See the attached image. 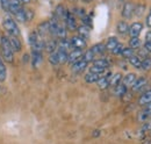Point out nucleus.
<instances>
[{
	"mask_svg": "<svg viewBox=\"0 0 151 144\" xmlns=\"http://www.w3.org/2000/svg\"><path fill=\"white\" fill-rule=\"evenodd\" d=\"M38 35L41 37H45L47 35H50V29H49V21H44L42 23L38 24V29H37Z\"/></svg>",
	"mask_w": 151,
	"mask_h": 144,
	"instance_id": "14",
	"label": "nucleus"
},
{
	"mask_svg": "<svg viewBox=\"0 0 151 144\" xmlns=\"http://www.w3.org/2000/svg\"><path fill=\"white\" fill-rule=\"evenodd\" d=\"M30 1H32V0H20V2H21L22 5H28V4H30Z\"/></svg>",
	"mask_w": 151,
	"mask_h": 144,
	"instance_id": "47",
	"label": "nucleus"
},
{
	"mask_svg": "<svg viewBox=\"0 0 151 144\" xmlns=\"http://www.w3.org/2000/svg\"><path fill=\"white\" fill-rule=\"evenodd\" d=\"M141 69H142L143 71H150L151 70V57H147V58L142 59Z\"/></svg>",
	"mask_w": 151,
	"mask_h": 144,
	"instance_id": "33",
	"label": "nucleus"
},
{
	"mask_svg": "<svg viewBox=\"0 0 151 144\" xmlns=\"http://www.w3.org/2000/svg\"><path fill=\"white\" fill-rule=\"evenodd\" d=\"M121 80H122V74L121 73H114L112 74V77H111V80H109V86H116L117 84H120L121 83Z\"/></svg>",
	"mask_w": 151,
	"mask_h": 144,
	"instance_id": "30",
	"label": "nucleus"
},
{
	"mask_svg": "<svg viewBox=\"0 0 151 144\" xmlns=\"http://www.w3.org/2000/svg\"><path fill=\"white\" fill-rule=\"evenodd\" d=\"M147 84H148V79L145 77L136 78L135 83L132 85V92H142L147 89Z\"/></svg>",
	"mask_w": 151,
	"mask_h": 144,
	"instance_id": "4",
	"label": "nucleus"
},
{
	"mask_svg": "<svg viewBox=\"0 0 151 144\" xmlns=\"http://www.w3.org/2000/svg\"><path fill=\"white\" fill-rule=\"evenodd\" d=\"M90 72H93V73H105V72H106V69H102V68L92 65V66L90 68Z\"/></svg>",
	"mask_w": 151,
	"mask_h": 144,
	"instance_id": "42",
	"label": "nucleus"
},
{
	"mask_svg": "<svg viewBox=\"0 0 151 144\" xmlns=\"http://www.w3.org/2000/svg\"><path fill=\"white\" fill-rule=\"evenodd\" d=\"M129 59V63H130V65L134 66L135 69H141V64H142V59L137 56V55H134L132 56L130 58H128Z\"/></svg>",
	"mask_w": 151,
	"mask_h": 144,
	"instance_id": "28",
	"label": "nucleus"
},
{
	"mask_svg": "<svg viewBox=\"0 0 151 144\" xmlns=\"http://www.w3.org/2000/svg\"><path fill=\"white\" fill-rule=\"evenodd\" d=\"M6 78H7V68L5 65L2 57L0 56V83H4Z\"/></svg>",
	"mask_w": 151,
	"mask_h": 144,
	"instance_id": "22",
	"label": "nucleus"
},
{
	"mask_svg": "<svg viewBox=\"0 0 151 144\" xmlns=\"http://www.w3.org/2000/svg\"><path fill=\"white\" fill-rule=\"evenodd\" d=\"M83 50H79V49H72L70 53H69V55H68V63L69 64H73V63H76L77 60H79L81 57H83Z\"/></svg>",
	"mask_w": 151,
	"mask_h": 144,
	"instance_id": "9",
	"label": "nucleus"
},
{
	"mask_svg": "<svg viewBox=\"0 0 151 144\" xmlns=\"http://www.w3.org/2000/svg\"><path fill=\"white\" fill-rule=\"evenodd\" d=\"M143 113H144V114H147L148 116H151V102H150V104H148V105H145V106H144Z\"/></svg>",
	"mask_w": 151,
	"mask_h": 144,
	"instance_id": "43",
	"label": "nucleus"
},
{
	"mask_svg": "<svg viewBox=\"0 0 151 144\" xmlns=\"http://www.w3.org/2000/svg\"><path fill=\"white\" fill-rule=\"evenodd\" d=\"M112 72H105V74L96 81L98 83V87L100 90H106L109 87V80H111V77H112Z\"/></svg>",
	"mask_w": 151,
	"mask_h": 144,
	"instance_id": "8",
	"label": "nucleus"
},
{
	"mask_svg": "<svg viewBox=\"0 0 151 144\" xmlns=\"http://www.w3.org/2000/svg\"><path fill=\"white\" fill-rule=\"evenodd\" d=\"M99 135H100V131L96 129V130L94 131V134H93V136H94V137H96V136H99Z\"/></svg>",
	"mask_w": 151,
	"mask_h": 144,
	"instance_id": "48",
	"label": "nucleus"
},
{
	"mask_svg": "<svg viewBox=\"0 0 151 144\" xmlns=\"http://www.w3.org/2000/svg\"><path fill=\"white\" fill-rule=\"evenodd\" d=\"M144 9H145L144 5H137V6H135V12H134V14L137 15V17H141V15L144 13Z\"/></svg>",
	"mask_w": 151,
	"mask_h": 144,
	"instance_id": "38",
	"label": "nucleus"
},
{
	"mask_svg": "<svg viewBox=\"0 0 151 144\" xmlns=\"http://www.w3.org/2000/svg\"><path fill=\"white\" fill-rule=\"evenodd\" d=\"M123 48H124V45L122 44V43H120L119 42V44L114 48L113 50H112V54L115 55V56H119V55H121V53H122V50H123Z\"/></svg>",
	"mask_w": 151,
	"mask_h": 144,
	"instance_id": "37",
	"label": "nucleus"
},
{
	"mask_svg": "<svg viewBox=\"0 0 151 144\" xmlns=\"http://www.w3.org/2000/svg\"><path fill=\"white\" fill-rule=\"evenodd\" d=\"M117 44H119V40H117V37H115V36H111V37L107 40L106 44H105L106 50H111V51H112Z\"/></svg>",
	"mask_w": 151,
	"mask_h": 144,
	"instance_id": "26",
	"label": "nucleus"
},
{
	"mask_svg": "<svg viewBox=\"0 0 151 144\" xmlns=\"http://www.w3.org/2000/svg\"><path fill=\"white\" fill-rule=\"evenodd\" d=\"M70 42H71V45H72V49H79V50H84L86 47H87V42H86V38L81 37V36L77 35L72 36L70 38Z\"/></svg>",
	"mask_w": 151,
	"mask_h": 144,
	"instance_id": "3",
	"label": "nucleus"
},
{
	"mask_svg": "<svg viewBox=\"0 0 151 144\" xmlns=\"http://www.w3.org/2000/svg\"><path fill=\"white\" fill-rule=\"evenodd\" d=\"M92 63H93L92 65L102 68V69H106V70H107V68L109 66V60L106 59V58H98V59H94Z\"/></svg>",
	"mask_w": 151,
	"mask_h": 144,
	"instance_id": "25",
	"label": "nucleus"
},
{
	"mask_svg": "<svg viewBox=\"0 0 151 144\" xmlns=\"http://www.w3.org/2000/svg\"><path fill=\"white\" fill-rule=\"evenodd\" d=\"M91 49H92V51L94 53L95 56H96V55L104 54V53L106 51V47H105V44H104V43H96V44H94Z\"/></svg>",
	"mask_w": 151,
	"mask_h": 144,
	"instance_id": "29",
	"label": "nucleus"
},
{
	"mask_svg": "<svg viewBox=\"0 0 151 144\" xmlns=\"http://www.w3.org/2000/svg\"><path fill=\"white\" fill-rule=\"evenodd\" d=\"M2 27L6 30L7 35H13V36H20V29L18 27V23L14 19L9 15L5 17L2 19Z\"/></svg>",
	"mask_w": 151,
	"mask_h": 144,
	"instance_id": "2",
	"label": "nucleus"
},
{
	"mask_svg": "<svg viewBox=\"0 0 151 144\" xmlns=\"http://www.w3.org/2000/svg\"><path fill=\"white\" fill-rule=\"evenodd\" d=\"M0 6L4 11L9 12V0H0Z\"/></svg>",
	"mask_w": 151,
	"mask_h": 144,
	"instance_id": "40",
	"label": "nucleus"
},
{
	"mask_svg": "<svg viewBox=\"0 0 151 144\" xmlns=\"http://www.w3.org/2000/svg\"><path fill=\"white\" fill-rule=\"evenodd\" d=\"M134 12H135V5L132 4V1H128L123 5V8H122V18L123 19H132L134 15Z\"/></svg>",
	"mask_w": 151,
	"mask_h": 144,
	"instance_id": "6",
	"label": "nucleus"
},
{
	"mask_svg": "<svg viewBox=\"0 0 151 144\" xmlns=\"http://www.w3.org/2000/svg\"><path fill=\"white\" fill-rule=\"evenodd\" d=\"M90 30H91V27L88 26H85V24H81L79 27H77V32H78V35L84 37V38H87L90 36Z\"/></svg>",
	"mask_w": 151,
	"mask_h": 144,
	"instance_id": "21",
	"label": "nucleus"
},
{
	"mask_svg": "<svg viewBox=\"0 0 151 144\" xmlns=\"http://www.w3.org/2000/svg\"><path fill=\"white\" fill-rule=\"evenodd\" d=\"M43 62L42 51H33L32 50V64L34 68H38Z\"/></svg>",
	"mask_w": 151,
	"mask_h": 144,
	"instance_id": "12",
	"label": "nucleus"
},
{
	"mask_svg": "<svg viewBox=\"0 0 151 144\" xmlns=\"http://www.w3.org/2000/svg\"><path fill=\"white\" fill-rule=\"evenodd\" d=\"M66 34H68L66 27L59 22V24H58V27H57L56 37H58L59 40H63V38H66Z\"/></svg>",
	"mask_w": 151,
	"mask_h": 144,
	"instance_id": "24",
	"label": "nucleus"
},
{
	"mask_svg": "<svg viewBox=\"0 0 151 144\" xmlns=\"http://www.w3.org/2000/svg\"><path fill=\"white\" fill-rule=\"evenodd\" d=\"M143 24L141 22H134L132 26H129V35L130 37H138L139 34L142 33Z\"/></svg>",
	"mask_w": 151,
	"mask_h": 144,
	"instance_id": "10",
	"label": "nucleus"
},
{
	"mask_svg": "<svg viewBox=\"0 0 151 144\" xmlns=\"http://www.w3.org/2000/svg\"><path fill=\"white\" fill-rule=\"evenodd\" d=\"M143 144H151V141H150V140H148V141H145Z\"/></svg>",
	"mask_w": 151,
	"mask_h": 144,
	"instance_id": "49",
	"label": "nucleus"
},
{
	"mask_svg": "<svg viewBox=\"0 0 151 144\" xmlns=\"http://www.w3.org/2000/svg\"><path fill=\"white\" fill-rule=\"evenodd\" d=\"M134 55H135V50L132 49L130 47H124L123 50H122V53H121V56H122L123 58H127V59L130 58Z\"/></svg>",
	"mask_w": 151,
	"mask_h": 144,
	"instance_id": "34",
	"label": "nucleus"
},
{
	"mask_svg": "<svg viewBox=\"0 0 151 144\" xmlns=\"http://www.w3.org/2000/svg\"><path fill=\"white\" fill-rule=\"evenodd\" d=\"M147 26L151 28V8L150 11H149V14H148V17H147Z\"/></svg>",
	"mask_w": 151,
	"mask_h": 144,
	"instance_id": "45",
	"label": "nucleus"
},
{
	"mask_svg": "<svg viewBox=\"0 0 151 144\" xmlns=\"http://www.w3.org/2000/svg\"><path fill=\"white\" fill-rule=\"evenodd\" d=\"M57 47H58V43H57L54 38H50V40L45 41V43H44V50L47 53H49V54L56 51Z\"/></svg>",
	"mask_w": 151,
	"mask_h": 144,
	"instance_id": "17",
	"label": "nucleus"
},
{
	"mask_svg": "<svg viewBox=\"0 0 151 144\" xmlns=\"http://www.w3.org/2000/svg\"><path fill=\"white\" fill-rule=\"evenodd\" d=\"M66 14H68V9L63 6V5H57L56 9H55V17H56L59 21H64L66 18Z\"/></svg>",
	"mask_w": 151,
	"mask_h": 144,
	"instance_id": "16",
	"label": "nucleus"
},
{
	"mask_svg": "<svg viewBox=\"0 0 151 144\" xmlns=\"http://www.w3.org/2000/svg\"><path fill=\"white\" fill-rule=\"evenodd\" d=\"M145 41H151V32H148L145 35Z\"/></svg>",
	"mask_w": 151,
	"mask_h": 144,
	"instance_id": "46",
	"label": "nucleus"
},
{
	"mask_svg": "<svg viewBox=\"0 0 151 144\" xmlns=\"http://www.w3.org/2000/svg\"><path fill=\"white\" fill-rule=\"evenodd\" d=\"M8 38V42L13 49L14 53H20L22 50V43L20 41V38L18 36H13V35H6Z\"/></svg>",
	"mask_w": 151,
	"mask_h": 144,
	"instance_id": "7",
	"label": "nucleus"
},
{
	"mask_svg": "<svg viewBox=\"0 0 151 144\" xmlns=\"http://www.w3.org/2000/svg\"><path fill=\"white\" fill-rule=\"evenodd\" d=\"M81 22H83V24H85V26L92 27V19H91V17H88V15H86V14L81 18Z\"/></svg>",
	"mask_w": 151,
	"mask_h": 144,
	"instance_id": "39",
	"label": "nucleus"
},
{
	"mask_svg": "<svg viewBox=\"0 0 151 144\" xmlns=\"http://www.w3.org/2000/svg\"><path fill=\"white\" fill-rule=\"evenodd\" d=\"M24 17H26V22H29L34 19V12L30 8H24Z\"/></svg>",
	"mask_w": 151,
	"mask_h": 144,
	"instance_id": "36",
	"label": "nucleus"
},
{
	"mask_svg": "<svg viewBox=\"0 0 151 144\" xmlns=\"http://www.w3.org/2000/svg\"><path fill=\"white\" fill-rule=\"evenodd\" d=\"M87 64H88L87 62H85L83 58H80L79 60H77L76 63L72 64V71L76 73H80L87 68Z\"/></svg>",
	"mask_w": 151,
	"mask_h": 144,
	"instance_id": "13",
	"label": "nucleus"
},
{
	"mask_svg": "<svg viewBox=\"0 0 151 144\" xmlns=\"http://www.w3.org/2000/svg\"><path fill=\"white\" fill-rule=\"evenodd\" d=\"M143 48H144L148 53H151V41H145V42H144Z\"/></svg>",
	"mask_w": 151,
	"mask_h": 144,
	"instance_id": "44",
	"label": "nucleus"
},
{
	"mask_svg": "<svg viewBox=\"0 0 151 144\" xmlns=\"http://www.w3.org/2000/svg\"><path fill=\"white\" fill-rule=\"evenodd\" d=\"M57 55H58V58H59V64H64L65 62H68V55H69V51L57 47Z\"/></svg>",
	"mask_w": 151,
	"mask_h": 144,
	"instance_id": "23",
	"label": "nucleus"
},
{
	"mask_svg": "<svg viewBox=\"0 0 151 144\" xmlns=\"http://www.w3.org/2000/svg\"><path fill=\"white\" fill-rule=\"evenodd\" d=\"M12 15L14 17V20H15L17 22H21V23H24V22H26V17H24V8H21V9H19V11L14 12Z\"/></svg>",
	"mask_w": 151,
	"mask_h": 144,
	"instance_id": "27",
	"label": "nucleus"
},
{
	"mask_svg": "<svg viewBox=\"0 0 151 144\" xmlns=\"http://www.w3.org/2000/svg\"><path fill=\"white\" fill-rule=\"evenodd\" d=\"M14 51L8 42V38L6 35H2L0 37V56L2 57L4 62L5 63H8V64H13L14 63V59H15V56H14Z\"/></svg>",
	"mask_w": 151,
	"mask_h": 144,
	"instance_id": "1",
	"label": "nucleus"
},
{
	"mask_svg": "<svg viewBox=\"0 0 151 144\" xmlns=\"http://www.w3.org/2000/svg\"><path fill=\"white\" fill-rule=\"evenodd\" d=\"M64 22H65V27H66L68 30H70V32L77 30L78 26H77V22H76V18L73 13H71L70 11H68V14H66V18L64 20Z\"/></svg>",
	"mask_w": 151,
	"mask_h": 144,
	"instance_id": "5",
	"label": "nucleus"
},
{
	"mask_svg": "<svg viewBox=\"0 0 151 144\" xmlns=\"http://www.w3.org/2000/svg\"><path fill=\"white\" fill-rule=\"evenodd\" d=\"M136 74L135 73H132V72H130V73H128V74H126L123 78H122V84L123 85H126L127 87H132V85L135 83V80H136Z\"/></svg>",
	"mask_w": 151,
	"mask_h": 144,
	"instance_id": "19",
	"label": "nucleus"
},
{
	"mask_svg": "<svg viewBox=\"0 0 151 144\" xmlns=\"http://www.w3.org/2000/svg\"><path fill=\"white\" fill-rule=\"evenodd\" d=\"M105 73H93V72H88V73H86L85 74V81L87 83V84H94L96 83L102 76H104Z\"/></svg>",
	"mask_w": 151,
	"mask_h": 144,
	"instance_id": "15",
	"label": "nucleus"
},
{
	"mask_svg": "<svg viewBox=\"0 0 151 144\" xmlns=\"http://www.w3.org/2000/svg\"><path fill=\"white\" fill-rule=\"evenodd\" d=\"M85 62H87V63H91V62H93L95 59V55L94 53L92 51V49H88V50H86L84 54H83V57H81Z\"/></svg>",
	"mask_w": 151,
	"mask_h": 144,
	"instance_id": "31",
	"label": "nucleus"
},
{
	"mask_svg": "<svg viewBox=\"0 0 151 144\" xmlns=\"http://www.w3.org/2000/svg\"><path fill=\"white\" fill-rule=\"evenodd\" d=\"M116 30H117L119 34L124 35V34H127V33L129 32V24H128L127 21H124V20L119 21L117 24H116Z\"/></svg>",
	"mask_w": 151,
	"mask_h": 144,
	"instance_id": "18",
	"label": "nucleus"
},
{
	"mask_svg": "<svg viewBox=\"0 0 151 144\" xmlns=\"http://www.w3.org/2000/svg\"><path fill=\"white\" fill-rule=\"evenodd\" d=\"M129 47L132 49H134V50L139 49L141 48V40H139V37H132L129 40Z\"/></svg>",
	"mask_w": 151,
	"mask_h": 144,
	"instance_id": "32",
	"label": "nucleus"
},
{
	"mask_svg": "<svg viewBox=\"0 0 151 144\" xmlns=\"http://www.w3.org/2000/svg\"><path fill=\"white\" fill-rule=\"evenodd\" d=\"M150 102H151V89H149V90L144 91L141 94V96L138 98V105L139 106H145V105H148Z\"/></svg>",
	"mask_w": 151,
	"mask_h": 144,
	"instance_id": "11",
	"label": "nucleus"
},
{
	"mask_svg": "<svg viewBox=\"0 0 151 144\" xmlns=\"http://www.w3.org/2000/svg\"><path fill=\"white\" fill-rule=\"evenodd\" d=\"M139 58H142V59H144V58H147V57H149V53L144 49V48H139L138 49V55H137Z\"/></svg>",
	"mask_w": 151,
	"mask_h": 144,
	"instance_id": "41",
	"label": "nucleus"
},
{
	"mask_svg": "<svg viewBox=\"0 0 151 144\" xmlns=\"http://www.w3.org/2000/svg\"><path fill=\"white\" fill-rule=\"evenodd\" d=\"M49 63L54 66L56 65H59V58H58V55H57V51H54L51 53L50 56H49Z\"/></svg>",
	"mask_w": 151,
	"mask_h": 144,
	"instance_id": "35",
	"label": "nucleus"
},
{
	"mask_svg": "<svg viewBox=\"0 0 151 144\" xmlns=\"http://www.w3.org/2000/svg\"><path fill=\"white\" fill-rule=\"evenodd\" d=\"M127 90H128V87L126 85H123L122 83H120L116 86H114V94L116 96H120V98L121 96H124L127 94Z\"/></svg>",
	"mask_w": 151,
	"mask_h": 144,
	"instance_id": "20",
	"label": "nucleus"
}]
</instances>
